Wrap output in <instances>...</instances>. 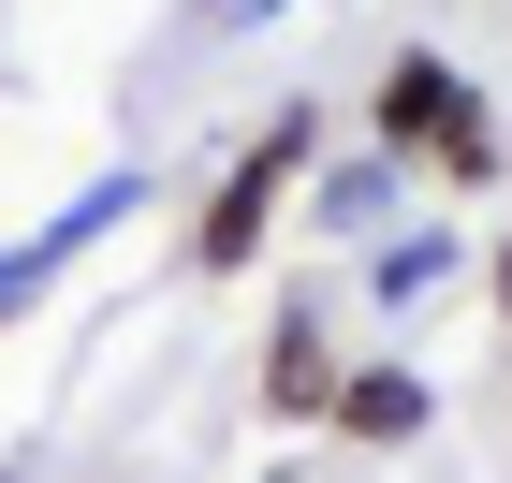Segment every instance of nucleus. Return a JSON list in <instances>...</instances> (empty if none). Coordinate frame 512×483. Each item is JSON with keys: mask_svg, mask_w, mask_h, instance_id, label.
I'll return each instance as SVG.
<instances>
[{"mask_svg": "<svg viewBox=\"0 0 512 483\" xmlns=\"http://www.w3.org/2000/svg\"><path fill=\"white\" fill-rule=\"evenodd\" d=\"M293 161H308V118H278L264 147H249L235 176L205 191V220H191V249H205V264H249V249H264V220H278V191H293Z\"/></svg>", "mask_w": 512, "mask_h": 483, "instance_id": "f257e3e1", "label": "nucleus"}, {"mask_svg": "<svg viewBox=\"0 0 512 483\" xmlns=\"http://www.w3.org/2000/svg\"><path fill=\"white\" fill-rule=\"evenodd\" d=\"M381 132H395V147H439L454 176H483V103L439 74V59H395V74H381Z\"/></svg>", "mask_w": 512, "mask_h": 483, "instance_id": "f03ea898", "label": "nucleus"}, {"mask_svg": "<svg viewBox=\"0 0 512 483\" xmlns=\"http://www.w3.org/2000/svg\"><path fill=\"white\" fill-rule=\"evenodd\" d=\"M264 410H337V366H322V337H308V308L278 322V366H264Z\"/></svg>", "mask_w": 512, "mask_h": 483, "instance_id": "7ed1b4c3", "label": "nucleus"}, {"mask_svg": "<svg viewBox=\"0 0 512 483\" xmlns=\"http://www.w3.org/2000/svg\"><path fill=\"white\" fill-rule=\"evenodd\" d=\"M337 425H352V440H410V425H425V396H410V381H352V396H337Z\"/></svg>", "mask_w": 512, "mask_h": 483, "instance_id": "20e7f679", "label": "nucleus"}]
</instances>
